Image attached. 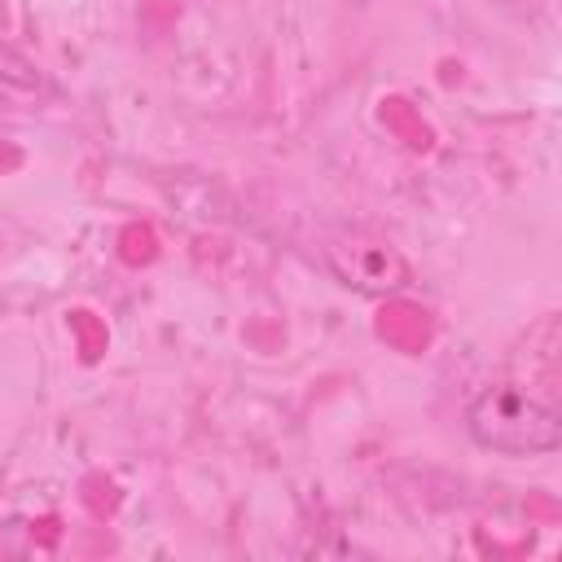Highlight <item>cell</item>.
Listing matches in <instances>:
<instances>
[{
  "label": "cell",
  "mask_w": 562,
  "mask_h": 562,
  "mask_svg": "<svg viewBox=\"0 0 562 562\" xmlns=\"http://www.w3.org/2000/svg\"><path fill=\"white\" fill-rule=\"evenodd\" d=\"M465 430L479 448L501 457H544L562 443V413L536 400L518 382H496L479 391L465 408Z\"/></svg>",
  "instance_id": "1"
},
{
  "label": "cell",
  "mask_w": 562,
  "mask_h": 562,
  "mask_svg": "<svg viewBox=\"0 0 562 562\" xmlns=\"http://www.w3.org/2000/svg\"><path fill=\"white\" fill-rule=\"evenodd\" d=\"M321 259H325V268L334 272L338 285H347L356 294H369V299L400 294L413 281V268L400 255V246L391 237L373 233V228H360V224H342V228L325 233Z\"/></svg>",
  "instance_id": "2"
}]
</instances>
